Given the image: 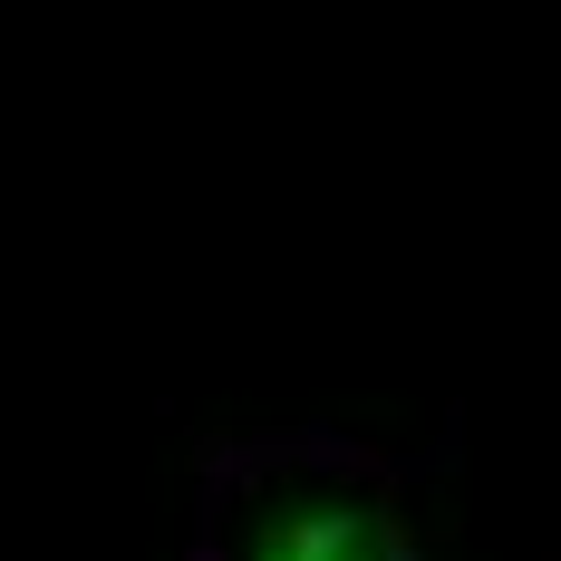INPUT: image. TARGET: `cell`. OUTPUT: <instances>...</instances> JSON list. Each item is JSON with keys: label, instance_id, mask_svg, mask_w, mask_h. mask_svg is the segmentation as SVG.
<instances>
[{"label": "cell", "instance_id": "1", "mask_svg": "<svg viewBox=\"0 0 561 561\" xmlns=\"http://www.w3.org/2000/svg\"><path fill=\"white\" fill-rule=\"evenodd\" d=\"M280 561H397V542L378 533V523H310Z\"/></svg>", "mask_w": 561, "mask_h": 561}]
</instances>
